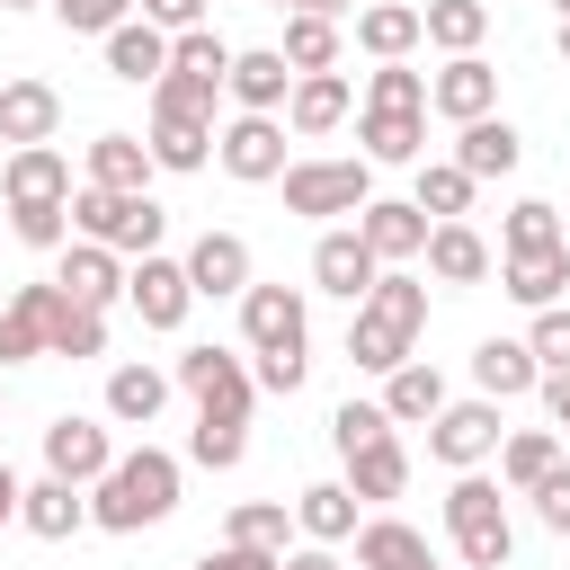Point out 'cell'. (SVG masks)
I'll return each instance as SVG.
<instances>
[{"instance_id": "obj_52", "label": "cell", "mask_w": 570, "mask_h": 570, "mask_svg": "<svg viewBox=\"0 0 570 570\" xmlns=\"http://www.w3.org/2000/svg\"><path fill=\"white\" fill-rule=\"evenodd\" d=\"M134 18H151L160 36H187V27H205V0H134Z\"/></svg>"}, {"instance_id": "obj_58", "label": "cell", "mask_w": 570, "mask_h": 570, "mask_svg": "<svg viewBox=\"0 0 570 570\" xmlns=\"http://www.w3.org/2000/svg\"><path fill=\"white\" fill-rule=\"evenodd\" d=\"M552 45H561V62H570V18H561V36H552Z\"/></svg>"}, {"instance_id": "obj_16", "label": "cell", "mask_w": 570, "mask_h": 570, "mask_svg": "<svg viewBox=\"0 0 570 570\" xmlns=\"http://www.w3.org/2000/svg\"><path fill=\"white\" fill-rule=\"evenodd\" d=\"M428 107H436L445 125H481V116H499V71H490L481 53H454V62L428 80Z\"/></svg>"}, {"instance_id": "obj_14", "label": "cell", "mask_w": 570, "mask_h": 570, "mask_svg": "<svg viewBox=\"0 0 570 570\" xmlns=\"http://www.w3.org/2000/svg\"><path fill=\"white\" fill-rule=\"evenodd\" d=\"M187 285H196L205 303H223V294L240 303V294L258 285V258H249V240H240V232H196V240H187Z\"/></svg>"}, {"instance_id": "obj_13", "label": "cell", "mask_w": 570, "mask_h": 570, "mask_svg": "<svg viewBox=\"0 0 570 570\" xmlns=\"http://www.w3.org/2000/svg\"><path fill=\"white\" fill-rule=\"evenodd\" d=\"M125 303H134V321L142 330H187V303H196V285H187V258H134L125 267Z\"/></svg>"}, {"instance_id": "obj_2", "label": "cell", "mask_w": 570, "mask_h": 570, "mask_svg": "<svg viewBox=\"0 0 570 570\" xmlns=\"http://www.w3.org/2000/svg\"><path fill=\"white\" fill-rule=\"evenodd\" d=\"M419 330H428V285H419L410 267H383L374 294H365L356 321H347V356H356V374H401V365L419 356Z\"/></svg>"}, {"instance_id": "obj_43", "label": "cell", "mask_w": 570, "mask_h": 570, "mask_svg": "<svg viewBox=\"0 0 570 570\" xmlns=\"http://www.w3.org/2000/svg\"><path fill=\"white\" fill-rule=\"evenodd\" d=\"M428 223H463L472 214V178L454 169V160H419V196H410Z\"/></svg>"}, {"instance_id": "obj_29", "label": "cell", "mask_w": 570, "mask_h": 570, "mask_svg": "<svg viewBox=\"0 0 570 570\" xmlns=\"http://www.w3.org/2000/svg\"><path fill=\"white\" fill-rule=\"evenodd\" d=\"M499 294H517L525 312L570 303V249H525V258H499Z\"/></svg>"}, {"instance_id": "obj_55", "label": "cell", "mask_w": 570, "mask_h": 570, "mask_svg": "<svg viewBox=\"0 0 570 570\" xmlns=\"http://www.w3.org/2000/svg\"><path fill=\"white\" fill-rule=\"evenodd\" d=\"M285 570H347V561H338L330 543H294V552H285Z\"/></svg>"}, {"instance_id": "obj_26", "label": "cell", "mask_w": 570, "mask_h": 570, "mask_svg": "<svg viewBox=\"0 0 570 570\" xmlns=\"http://www.w3.org/2000/svg\"><path fill=\"white\" fill-rule=\"evenodd\" d=\"M160 71H169V36H160L151 18H125V27L107 36V80H125V89H160Z\"/></svg>"}, {"instance_id": "obj_21", "label": "cell", "mask_w": 570, "mask_h": 570, "mask_svg": "<svg viewBox=\"0 0 570 570\" xmlns=\"http://www.w3.org/2000/svg\"><path fill=\"white\" fill-rule=\"evenodd\" d=\"M53 285H62L71 303L107 312V303L125 294V258H116V249H98V240H71V249H53Z\"/></svg>"}, {"instance_id": "obj_8", "label": "cell", "mask_w": 570, "mask_h": 570, "mask_svg": "<svg viewBox=\"0 0 570 570\" xmlns=\"http://www.w3.org/2000/svg\"><path fill=\"white\" fill-rule=\"evenodd\" d=\"M169 383L196 401V419H249V401H258V374L232 347H178Z\"/></svg>"}, {"instance_id": "obj_60", "label": "cell", "mask_w": 570, "mask_h": 570, "mask_svg": "<svg viewBox=\"0 0 570 570\" xmlns=\"http://www.w3.org/2000/svg\"><path fill=\"white\" fill-rule=\"evenodd\" d=\"M267 9H285V18H294V9H303V0H267Z\"/></svg>"}, {"instance_id": "obj_36", "label": "cell", "mask_w": 570, "mask_h": 570, "mask_svg": "<svg viewBox=\"0 0 570 570\" xmlns=\"http://www.w3.org/2000/svg\"><path fill=\"white\" fill-rule=\"evenodd\" d=\"M294 525H303V543H356V490L347 481H312V490H294Z\"/></svg>"}, {"instance_id": "obj_33", "label": "cell", "mask_w": 570, "mask_h": 570, "mask_svg": "<svg viewBox=\"0 0 570 570\" xmlns=\"http://www.w3.org/2000/svg\"><path fill=\"white\" fill-rule=\"evenodd\" d=\"M445 401H454V392H445V374H436L428 356H410L401 374H383V419H392V428H428Z\"/></svg>"}, {"instance_id": "obj_41", "label": "cell", "mask_w": 570, "mask_h": 570, "mask_svg": "<svg viewBox=\"0 0 570 570\" xmlns=\"http://www.w3.org/2000/svg\"><path fill=\"white\" fill-rule=\"evenodd\" d=\"M45 356H107V312H89V303H71L62 285H53V338H45Z\"/></svg>"}, {"instance_id": "obj_24", "label": "cell", "mask_w": 570, "mask_h": 570, "mask_svg": "<svg viewBox=\"0 0 570 570\" xmlns=\"http://www.w3.org/2000/svg\"><path fill=\"white\" fill-rule=\"evenodd\" d=\"M0 196H9V205H71L80 187H71V160H62L53 142H36V151H9Z\"/></svg>"}, {"instance_id": "obj_1", "label": "cell", "mask_w": 570, "mask_h": 570, "mask_svg": "<svg viewBox=\"0 0 570 570\" xmlns=\"http://www.w3.org/2000/svg\"><path fill=\"white\" fill-rule=\"evenodd\" d=\"M240 338H249V374L258 392H303L312 374V312H303V285H249L240 294Z\"/></svg>"}, {"instance_id": "obj_19", "label": "cell", "mask_w": 570, "mask_h": 570, "mask_svg": "<svg viewBox=\"0 0 570 570\" xmlns=\"http://www.w3.org/2000/svg\"><path fill=\"white\" fill-rule=\"evenodd\" d=\"M347 116H356V89H347V71H303V80H294V98H285V134H303V142L338 134Z\"/></svg>"}, {"instance_id": "obj_5", "label": "cell", "mask_w": 570, "mask_h": 570, "mask_svg": "<svg viewBox=\"0 0 570 570\" xmlns=\"http://www.w3.org/2000/svg\"><path fill=\"white\" fill-rule=\"evenodd\" d=\"M445 534H454L463 570H508V552H517L508 490H499L490 472H454V490H445Z\"/></svg>"}, {"instance_id": "obj_18", "label": "cell", "mask_w": 570, "mask_h": 570, "mask_svg": "<svg viewBox=\"0 0 570 570\" xmlns=\"http://www.w3.org/2000/svg\"><path fill=\"white\" fill-rule=\"evenodd\" d=\"M62 134V89L53 80H0V142L9 151H36Z\"/></svg>"}, {"instance_id": "obj_34", "label": "cell", "mask_w": 570, "mask_h": 570, "mask_svg": "<svg viewBox=\"0 0 570 570\" xmlns=\"http://www.w3.org/2000/svg\"><path fill=\"white\" fill-rule=\"evenodd\" d=\"M570 454H561V428H508V445H499V490L508 499H525L543 472H561Z\"/></svg>"}, {"instance_id": "obj_42", "label": "cell", "mask_w": 570, "mask_h": 570, "mask_svg": "<svg viewBox=\"0 0 570 570\" xmlns=\"http://www.w3.org/2000/svg\"><path fill=\"white\" fill-rule=\"evenodd\" d=\"M338 45H347L338 18H312V9H303V18H285V45H276V53H285L294 80H303V71H338Z\"/></svg>"}, {"instance_id": "obj_51", "label": "cell", "mask_w": 570, "mask_h": 570, "mask_svg": "<svg viewBox=\"0 0 570 570\" xmlns=\"http://www.w3.org/2000/svg\"><path fill=\"white\" fill-rule=\"evenodd\" d=\"M525 499H534V517H543V534H570V463H561V472H543V481H534Z\"/></svg>"}, {"instance_id": "obj_48", "label": "cell", "mask_w": 570, "mask_h": 570, "mask_svg": "<svg viewBox=\"0 0 570 570\" xmlns=\"http://www.w3.org/2000/svg\"><path fill=\"white\" fill-rule=\"evenodd\" d=\"M9 240H27V249H71V205H9Z\"/></svg>"}, {"instance_id": "obj_31", "label": "cell", "mask_w": 570, "mask_h": 570, "mask_svg": "<svg viewBox=\"0 0 570 570\" xmlns=\"http://www.w3.org/2000/svg\"><path fill=\"white\" fill-rule=\"evenodd\" d=\"M356 45H365L374 62H410V53L428 45V27H419L410 0H365V9H356Z\"/></svg>"}, {"instance_id": "obj_9", "label": "cell", "mask_w": 570, "mask_h": 570, "mask_svg": "<svg viewBox=\"0 0 570 570\" xmlns=\"http://www.w3.org/2000/svg\"><path fill=\"white\" fill-rule=\"evenodd\" d=\"M499 445H508L499 401H445V410L428 419V454H436L445 472H481V463H499Z\"/></svg>"}, {"instance_id": "obj_11", "label": "cell", "mask_w": 570, "mask_h": 570, "mask_svg": "<svg viewBox=\"0 0 570 570\" xmlns=\"http://www.w3.org/2000/svg\"><path fill=\"white\" fill-rule=\"evenodd\" d=\"M45 472H53V481H71V490H98V481L116 472V436H107V419L62 410V419L45 428Z\"/></svg>"}, {"instance_id": "obj_47", "label": "cell", "mask_w": 570, "mask_h": 570, "mask_svg": "<svg viewBox=\"0 0 570 570\" xmlns=\"http://www.w3.org/2000/svg\"><path fill=\"white\" fill-rule=\"evenodd\" d=\"M365 107H419V116H428V71L374 62V71H365Z\"/></svg>"}, {"instance_id": "obj_61", "label": "cell", "mask_w": 570, "mask_h": 570, "mask_svg": "<svg viewBox=\"0 0 570 570\" xmlns=\"http://www.w3.org/2000/svg\"><path fill=\"white\" fill-rule=\"evenodd\" d=\"M552 9H561V18H570V0H552Z\"/></svg>"}, {"instance_id": "obj_32", "label": "cell", "mask_w": 570, "mask_h": 570, "mask_svg": "<svg viewBox=\"0 0 570 570\" xmlns=\"http://www.w3.org/2000/svg\"><path fill=\"white\" fill-rule=\"evenodd\" d=\"M472 383H481V401H517V392L543 383V365H534L525 338H481L472 347Z\"/></svg>"}, {"instance_id": "obj_50", "label": "cell", "mask_w": 570, "mask_h": 570, "mask_svg": "<svg viewBox=\"0 0 570 570\" xmlns=\"http://www.w3.org/2000/svg\"><path fill=\"white\" fill-rule=\"evenodd\" d=\"M525 347H534V365L552 374V365H570V303H552V312H534V330H525Z\"/></svg>"}, {"instance_id": "obj_28", "label": "cell", "mask_w": 570, "mask_h": 570, "mask_svg": "<svg viewBox=\"0 0 570 570\" xmlns=\"http://www.w3.org/2000/svg\"><path fill=\"white\" fill-rule=\"evenodd\" d=\"M428 276H436V285H481V276H499V249H490L472 223H436V232H428Z\"/></svg>"}, {"instance_id": "obj_25", "label": "cell", "mask_w": 570, "mask_h": 570, "mask_svg": "<svg viewBox=\"0 0 570 570\" xmlns=\"http://www.w3.org/2000/svg\"><path fill=\"white\" fill-rule=\"evenodd\" d=\"M18 525L36 534V543H71L80 525H89V490H71V481H27V499H18Z\"/></svg>"}, {"instance_id": "obj_46", "label": "cell", "mask_w": 570, "mask_h": 570, "mask_svg": "<svg viewBox=\"0 0 570 570\" xmlns=\"http://www.w3.org/2000/svg\"><path fill=\"white\" fill-rule=\"evenodd\" d=\"M383 436H401V428L383 419V401H338V410H330V445H338V454H356V445H383Z\"/></svg>"}, {"instance_id": "obj_59", "label": "cell", "mask_w": 570, "mask_h": 570, "mask_svg": "<svg viewBox=\"0 0 570 570\" xmlns=\"http://www.w3.org/2000/svg\"><path fill=\"white\" fill-rule=\"evenodd\" d=\"M0 9H53V0H0Z\"/></svg>"}, {"instance_id": "obj_39", "label": "cell", "mask_w": 570, "mask_h": 570, "mask_svg": "<svg viewBox=\"0 0 570 570\" xmlns=\"http://www.w3.org/2000/svg\"><path fill=\"white\" fill-rule=\"evenodd\" d=\"M525 249H570L561 205H543V196H517V205H508V223H499V258H525Z\"/></svg>"}, {"instance_id": "obj_57", "label": "cell", "mask_w": 570, "mask_h": 570, "mask_svg": "<svg viewBox=\"0 0 570 570\" xmlns=\"http://www.w3.org/2000/svg\"><path fill=\"white\" fill-rule=\"evenodd\" d=\"M303 9H312V18H356V0H303ZM303 9H294V18H303Z\"/></svg>"}, {"instance_id": "obj_15", "label": "cell", "mask_w": 570, "mask_h": 570, "mask_svg": "<svg viewBox=\"0 0 570 570\" xmlns=\"http://www.w3.org/2000/svg\"><path fill=\"white\" fill-rule=\"evenodd\" d=\"M223 98H232L240 116H285V98H294V62H285L276 45H240V53H232Z\"/></svg>"}, {"instance_id": "obj_38", "label": "cell", "mask_w": 570, "mask_h": 570, "mask_svg": "<svg viewBox=\"0 0 570 570\" xmlns=\"http://www.w3.org/2000/svg\"><path fill=\"white\" fill-rule=\"evenodd\" d=\"M419 27H428V45H436L445 62H454V53H481V36H490V0H428Z\"/></svg>"}, {"instance_id": "obj_56", "label": "cell", "mask_w": 570, "mask_h": 570, "mask_svg": "<svg viewBox=\"0 0 570 570\" xmlns=\"http://www.w3.org/2000/svg\"><path fill=\"white\" fill-rule=\"evenodd\" d=\"M18 499H27V481H18V472H9V463H0V534H9V525H18Z\"/></svg>"}, {"instance_id": "obj_10", "label": "cell", "mask_w": 570, "mask_h": 570, "mask_svg": "<svg viewBox=\"0 0 570 570\" xmlns=\"http://www.w3.org/2000/svg\"><path fill=\"white\" fill-rule=\"evenodd\" d=\"M214 160H223V178H240V187H276L294 160H285V116H232L223 134H214Z\"/></svg>"}, {"instance_id": "obj_40", "label": "cell", "mask_w": 570, "mask_h": 570, "mask_svg": "<svg viewBox=\"0 0 570 570\" xmlns=\"http://www.w3.org/2000/svg\"><path fill=\"white\" fill-rule=\"evenodd\" d=\"M232 53H240V45H223L214 27L169 36V71H178V80H196V89H223V80H232Z\"/></svg>"}, {"instance_id": "obj_20", "label": "cell", "mask_w": 570, "mask_h": 570, "mask_svg": "<svg viewBox=\"0 0 570 570\" xmlns=\"http://www.w3.org/2000/svg\"><path fill=\"white\" fill-rule=\"evenodd\" d=\"M151 169H160V160H151V142L107 125V134L89 142V178H80V187H107V196H151Z\"/></svg>"}, {"instance_id": "obj_12", "label": "cell", "mask_w": 570, "mask_h": 570, "mask_svg": "<svg viewBox=\"0 0 570 570\" xmlns=\"http://www.w3.org/2000/svg\"><path fill=\"white\" fill-rule=\"evenodd\" d=\"M374 276H383V258L365 249V232H356V223H330V232L312 240V294L365 303V294H374Z\"/></svg>"}, {"instance_id": "obj_3", "label": "cell", "mask_w": 570, "mask_h": 570, "mask_svg": "<svg viewBox=\"0 0 570 570\" xmlns=\"http://www.w3.org/2000/svg\"><path fill=\"white\" fill-rule=\"evenodd\" d=\"M169 508H178V454H169V445L116 454V472L89 490V525H98V534H142V525H160Z\"/></svg>"}, {"instance_id": "obj_22", "label": "cell", "mask_w": 570, "mask_h": 570, "mask_svg": "<svg viewBox=\"0 0 570 570\" xmlns=\"http://www.w3.org/2000/svg\"><path fill=\"white\" fill-rule=\"evenodd\" d=\"M45 338H53V276L45 285H18L0 303V365H36Z\"/></svg>"}, {"instance_id": "obj_62", "label": "cell", "mask_w": 570, "mask_h": 570, "mask_svg": "<svg viewBox=\"0 0 570 570\" xmlns=\"http://www.w3.org/2000/svg\"><path fill=\"white\" fill-rule=\"evenodd\" d=\"M561 232H570V214H561Z\"/></svg>"}, {"instance_id": "obj_44", "label": "cell", "mask_w": 570, "mask_h": 570, "mask_svg": "<svg viewBox=\"0 0 570 570\" xmlns=\"http://www.w3.org/2000/svg\"><path fill=\"white\" fill-rule=\"evenodd\" d=\"M285 525H294V499H240L223 543H249V552H285Z\"/></svg>"}, {"instance_id": "obj_37", "label": "cell", "mask_w": 570, "mask_h": 570, "mask_svg": "<svg viewBox=\"0 0 570 570\" xmlns=\"http://www.w3.org/2000/svg\"><path fill=\"white\" fill-rule=\"evenodd\" d=\"M169 401V374L160 365H107V419L116 428H151Z\"/></svg>"}, {"instance_id": "obj_35", "label": "cell", "mask_w": 570, "mask_h": 570, "mask_svg": "<svg viewBox=\"0 0 570 570\" xmlns=\"http://www.w3.org/2000/svg\"><path fill=\"white\" fill-rule=\"evenodd\" d=\"M338 481H347L356 499H374V508H383V499H401V490H410V445H401V436L356 445V454H338Z\"/></svg>"}, {"instance_id": "obj_6", "label": "cell", "mask_w": 570, "mask_h": 570, "mask_svg": "<svg viewBox=\"0 0 570 570\" xmlns=\"http://www.w3.org/2000/svg\"><path fill=\"white\" fill-rule=\"evenodd\" d=\"M276 187H285V214H303V223H338V214L356 223L374 205V160L365 151L356 160H294Z\"/></svg>"}, {"instance_id": "obj_4", "label": "cell", "mask_w": 570, "mask_h": 570, "mask_svg": "<svg viewBox=\"0 0 570 570\" xmlns=\"http://www.w3.org/2000/svg\"><path fill=\"white\" fill-rule=\"evenodd\" d=\"M214 98H223V89H196V80L160 71V89H151V134H142L160 169L196 178V169L214 160Z\"/></svg>"}, {"instance_id": "obj_53", "label": "cell", "mask_w": 570, "mask_h": 570, "mask_svg": "<svg viewBox=\"0 0 570 570\" xmlns=\"http://www.w3.org/2000/svg\"><path fill=\"white\" fill-rule=\"evenodd\" d=\"M196 570H285V552H249V543H214Z\"/></svg>"}, {"instance_id": "obj_54", "label": "cell", "mask_w": 570, "mask_h": 570, "mask_svg": "<svg viewBox=\"0 0 570 570\" xmlns=\"http://www.w3.org/2000/svg\"><path fill=\"white\" fill-rule=\"evenodd\" d=\"M534 401H543V419H552V428H570V365H552V374L534 383Z\"/></svg>"}, {"instance_id": "obj_23", "label": "cell", "mask_w": 570, "mask_h": 570, "mask_svg": "<svg viewBox=\"0 0 570 570\" xmlns=\"http://www.w3.org/2000/svg\"><path fill=\"white\" fill-rule=\"evenodd\" d=\"M525 160V134L508 125V116H481V125H454V169L481 187V178H508Z\"/></svg>"}, {"instance_id": "obj_17", "label": "cell", "mask_w": 570, "mask_h": 570, "mask_svg": "<svg viewBox=\"0 0 570 570\" xmlns=\"http://www.w3.org/2000/svg\"><path fill=\"white\" fill-rule=\"evenodd\" d=\"M356 232H365V249L383 258V267H410V258H428V214L410 205V196H374L365 214H356Z\"/></svg>"}, {"instance_id": "obj_30", "label": "cell", "mask_w": 570, "mask_h": 570, "mask_svg": "<svg viewBox=\"0 0 570 570\" xmlns=\"http://www.w3.org/2000/svg\"><path fill=\"white\" fill-rule=\"evenodd\" d=\"M356 570H436V552L410 517H365L356 525Z\"/></svg>"}, {"instance_id": "obj_45", "label": "cell", "mask_w": 570, "mask_h": 570, "mask_svg": "<svg viewBox=\"0 0 570 570\" xmlns=\"http://www.w3.org/2000/svg\"><path fill=\"white\" fill-rule=\"evenodd\" d=\"M240 454H249V419H196L187 463H205V472H240Z\"/></svg>"}, {"instance_id": "obj_7", "label": "cell", "mask_w": 570, "mask_h": 570, "mask_svg": "<svg viewBox=\"0 0 570 570\" xmlns=\"http://www.w3.org/2000/svg\"><path fill=\"white\" fill-rule=\"evenodd\" d=\"M71 232L98 240V249H116V258H151L160 232H169V214H160V196H107V187H80V196H71Z\"/></svg>"}, {"instance_id": "obj_27", "label": "cell", "mask_w": 570, "mask_h": 570, "mask_svg": "<svg viewBox=\"0 0 570 570\" xmlns=\"http://www.w3.org/2000/svg\"><path fill=\"white\" fill-rule=\"evenodd\" d=\"M356 142H365V160L401 169V160L428 151V116L419 107H356Z\"/></svg>"}, {"instance_id": "obj_49", "label": "cell", "mask_w": 570, "mask_h": 570, "mask_svg": "<svg viewBox=\"0 0 570 570\" xmlns=\"http://www.w3.org/2000/svg\"><path fill=\"white\" fill-rule=\"evenodd\" d=\"M53 18H62L71 36H98V45H107V36L134 18V0H53Z\"/></svg>"}]
</instances>
